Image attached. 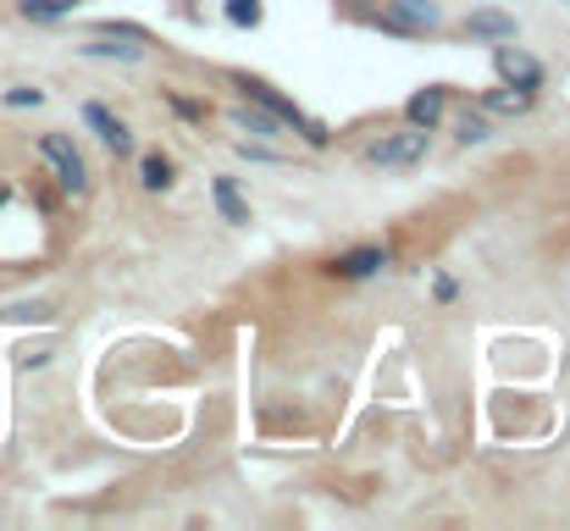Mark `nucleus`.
Segmentation results:
<instances>
[{
	"instance_id": "nucleus-17",
	"label": "nucleus",
	"mask_w": 570,
	"mask_h": 531,
	"mask_svg": "<svg viewBox=\"0 0 570 531\" xmlns=\"http://www.w3.org/2000/svg\"><path fill=\"white\" fill-rule=\"evenodd\" d=\"M83 56H122V61H134L139 45H83Z\"/></svg>"
},
{
	"instance_id": "nucleus-2",
	"label": "nucleus",
	"mask_w": 570,
	"mask_h": 531,
	"mask_svg": "<svg viewBox=\"0 0 570 531\" xmlns=\"http://www.w3.org/2000/svg\"><path fill=\"white\" fill-rule=\"evenodd\" d=\"M238 89H244V100H261V106H266L272 117H283V128H299V134H305L311 145H327V134H322V128H316V122H311V117H305L299 106H288L283 95H272V89H266L261 78H238Z\"/></svg>"
},
{
	"instance_id": "nucleus-3",
	"label": "nucleus",
	"mask_w": 570,
	"mask_h": 531,
	"mask_svg": "<svg viewBox=\"0 0 570 531\" xmlns=\"http://www.w3.org/2000/svg\"><path fill=\"white\" fill-rule=\"evenodd\" d=\"M426 145H432V128L393 134V139L372 145V167H415V161H426Z\"/></svg>"
},
{
	"instance_id": "nucleus-1",
	"label": "nucleus",
	"mask_w": 570,
	"mask_h": 531,
	"mask_svg": "<svg viewBox=\"0 0 570 531\" xmlns=\"http://www.w3.org/2000/svg\"><path fill=\"white\" fill-rule=\"evenodd\" d=\"M39 156L50 161V173H56V183H61L67 194H83V188H89V167H83V156L72 150L67 134H45V139H39Z\"/></svg>"
},
{
	"instance_id": "nucleus-6",
	"label": "nucleus",
	"mask_w": 570,
	"mask_h": 531,
	"mask_svg": "<svg viewBox=\"0 0 570 531\" xmlns=\"http://www.w3.org/2000/svg\"><path fill=\"white\" fill-rule=\"evenodd\" d=\"M443 106H449L443 83H426V89H415V95L404 100V117H410V128H438V122H443Z\"/></svg>"
},
{
	"instance_id": "nucleus-15",
	"label": "nucleus",
	"mask_w": 570,
	"mask_h": 531,
	"mask_svg": "<svg viewBox=\"0 0 570 531\" xmlns=\"http://www.w3.org/2000/svg\"><path fill=\"white\" fill-rule=\"evenodd\" d=\"M78 0H22V17H33V22H50V17H67Z\"/></svg>"
},
{
	"instance_id": "nucleus-11",
	"label": "nucleus",
	"mask_w": 570,
	"mask_h": 531,
	"mask_svg": "<svg viewBox=\"0 0 570 531\" xmlns=\"http://www.w3.org/2000/svg\"><path fill=\"white\" fill-rule=\"evenodd\" d=\"M210 199H216L222 222H233V227H249V205H244V194H238V183H233V177H216V183H210Z\"/></svg>"
},
{
	"instance_id": "nucleus-10",
	"label": "nucleus",
	"mask_w": 570,
	"mask_h": 531,
	"mask_svg": "<svg viewBox=\"0 0 570 531\" xmlns=\"http://www.w3.org/2000/svg\"><path fill=\"white\" fill-rule=\"evenodd\" d=\"M83 122H89V128H95V134L111 145V150H134V134H128V128H122V122H117V117H111L100 100H89V106H83Z\"/></svg>"
},
{
	"instance_id": "nucleus-14",
	"label": "nucleus",
	"mask_w": 570,
	"mask_h": 531,
	"mask_svg": "<svg viewBox=\"0 0 570 531\" xmlns=\"http://www.w3.org/2000/svg\"><path fill=\"white\" fill-rule=\"evenodd\" d=\"M139 183L145 188H173V161L167 156H145L139 161Z\"/></svg>"
},
{
	"instance_id": "nucleus-4",
	"label": "nucleus",
	"mask_w": 570,
	"mask_h": 531,
	"mask_svg": "<svg viewBox=\"0 0 570 531\" xmlns=\"http://www.w3.org/2000/svg\"><path fill=\"white\" fill-rule=\"evenodd\" d=\"M493 67H499V78L515 83V89H538V83H543V67H538L521 45H499V50H493Z\"/></svg>"
},
{
	"instance_id": "nucleus-12",
	"label": "nucleus",
	"mask_w": 570,
	"mask_h": 531,
	"mask_svg": "<svg viewBox=\"0 0 570 531\" xmlns=\"http://www.w3.org/2000/svg\"><path fill=\"white\" fill-rule=\"evenodd\" d=\"M382 266H387V255H382L377 244L350 249V255H338V260H333V272H338V277H377Z\"/></svg>"
},
{
	"instance_id": "nucleus-16",
	"label": "nucleus",
	"mask_w": 570,
	"mask_h": 531,
	"mask_svg": "<svg viewBox=\"0 0 570 531\" xmlns=\"http://www.w3.org/2000/svg\"><path fill=\"white\" fill-rule=\"evenodd\" d=\"M227 22L255 28V22H261V0H227Z\"/></svg>"
},
{
	"instance_id": "nucleus-18",
	"label": "nucleus",
	"mask_w": 570,
	"mask_h": 531,
	"mask_svg": "<svg viewBox=\"0 0 570 531\" xmlns=\"http://www.w3.org/2000/svg\"><path fill=\"white\" fill-rule=\"evenodd\" d=\"M45 89H6V106H39Z\"/></svg>"
},
{
	"instance_id": "nucleus-8",
	"label": "nucleus",
	"mask_w": 570,
	"mask_h": 531,
	"mask_svg": "<svg viewBox=\"0 0 570 531\" xmlns=\"http://www.w3.org/2000/svg\"><path fill=\"white\" fill-rule=\"evenodd\" d=\"M227 122H233L238 134H249V139H277V134H283V117H272L266 106H261V111H255V106H233Z\"/></svg>"
},
{
	"instance_id": "nucleus-7",
	"label": "nucleus",
	"mask_w": 570,
	"mask_h": 531,
	"mask_svg": "<svg viewBox=\"0 0 570 531\" xmlns=\"http://www.w3.org/2000/svg\"><path fill=\"white\" fill-rule=\"evenodd\" d=\"M476 111H488V117H527V111H532V89H515V83L488 89Z\"/></svg>"
},
{
	"instance_id": "nucleus-5",
	"label": "nucleus",
	"mask_w": 570,
	"mask_h": 531,
	"mask_svg": "<svg viewBox=\"0 0 570 531\" xmlns=\"http://www.w3.org/2000/svg\"><path fill=\"white\" fill-rule=\"evenodd\" d=\"M438 22H443V11L432 0H387V28H399V33H421Z\"/></svg>"
},
{
	"instance_id": "nucleus-13",
	"label": "nucleus",
	"mask_w": 570,
	"mask_h": 531,
	"mask_svg": "<svg viewBox=\"0 0 570 531\" xmlns=\"http://www.w3.org/2000/svg\"><path fill=\"white\" fill-rule=\"evenodd\" d=\"M454 134H460V145H488V111H460L454 117Z\"/></svg>"
},
{
	"instance_id": "nucleus-9",
	"label": "nucleus",
	"mask_w": 570,
	"mask_h": 531,
	"mask_svg": "<svg viewBox=\"0 0 570 531\" xmlns=\"http://www.w3.org/2000/svg\"><path fill=\"white\" fill-rule=\"evenodd\" d=\"M465 33H471V39H515V17H510V11L482 6V11H471V17H465Z\"/></svg>"
}]
</instances>
